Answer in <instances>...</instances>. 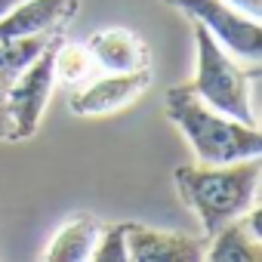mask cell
<instances>
[{
	"mask_svg": "<svg viewBox=\"0 0 262 262\" xmlns=\"http://www.w3.org/2000/svg\"><path fill=\"white\" fill-rule=\"evenodd\" d=\"M207 241L126 222V259L133 262H201Z\"/></svg>",
	"mask_w": 262,
	"mask_h": 262,
	"instance_id": "52a82bcc",
	"label": "cell"
},
{
	"mask_svg": "<svg viewBox=\"0 0 262 262\" xmlns=\"http://www.w3.org/2000/svg\"><path fill=\"white\" fill-rule=\"evenodd\" d=\"M7 80H0V139H16L13 136V114H10V102H7Z\"/></svg>",
	"mask_w": 262,
	"mask_h": 262,
	"instance_id": "4fadbf2b",
	"label": "cell"
},
{
	"mask_svg": "<svg viewBox=\"0 0 262 262\" xmlns=\"http://www.w3.org/2000/svg\"><path fill=\"white\" fill-rule=\"evenodd\" d=\"M170 7H179L188 19L204 25L231 56L256 62L262 56V19L241 13L225 0H167Z\"/></svg>",
	"mask_w": 262,
	"mask_h": 262,
	"instance_id": "5b68a950",
	"label": "cell"
},
{
	"mask_svg": "<svg viewBox=\"0 0 262 262\" xmlns=\"http://www.w3.org/2000/svg\"><path fill=\"white\" fill-rule=\"evenodd\" d=\"M90 74H93V56H90V50L62 40L59 50H56V80L83 83Z\"/></svg>",
	"mask_w": 262,
	"mask_h": 262,
	"instance_id": "8fae6325",
	"label": "cell"
},
{
	"mask_svg": "<svg viewBox=\"0 0 262 262\" xmlns=\"http://www.w3.org/2000/svg\"><path fill=\"white\" fill-rule=\"evenodd\" d=\"M194 47H198V68L188 86L216 111L247 126H259L253 111V96H250L253 71H244L237 59L198 22H194Z\"/></svg>",
	"mask_w": 262,
	"mask_h": 262,
	"instance_id": "3957f363",
	"label": "cell"
},
{
	"mask_svg": "<svg viewBox=\"0 0 262 262\" xmlns=\"http://www.w3.org/2000/svg\"><path fill=\"white\" fill-rule=\"evenodd\" d=\"M65 37L59 34V28L50 34L47 47L37 53V59L31 65H25L7 86V102H10V114H13V136L16 139H31L40 126L43 108L50 102V93L56 86V50Z\"/></svg>",
	"mask_w": 262,
	"mask_h": 262,
	"instance_id": "277c9868",
	"label": "cell"
},
{
	"mask_svg": "<svg viewBox=\"0 0 262 262\" xmlns=\"http://www.w3.org/2000/svg\"><path fill=\"white\" fill-rule=\"evenodd\" d=\"M90 259L93 262H123L126 259V222L99 225Z\"/></svg>",
	"mask_w": 262,
	"mask_h": 262,
	"instance_id": "7c38bea8",
	"label": "cell"
},
{
	"mask_svg": "<svg viewBox=\"0 0 262 262\" xmlns=\"http://www.w3.org/2000/svg\"><path fill=\"white\" fill-rule=\"evenodd\" d=\"M96 234H99V222L93 216H74L56 231V237L43 250V259L47 262H90Z\"/></svg>",
	"mask_w": 262,
	"mask_h": 262,
	"instance_id": "9c48e42d",
	"label": "cell"
},
{
	"mask_svg": "<svg viewBox=\"0 0 262 262\" xmlns=\"http://www.w3.org/2000/svg\"><path fill=\"white\" fill-rule=\"evenodd\" d=\"M16 4H22V0H0V16H4L7 10H13Z\"/></svg>",
	"mask_w": 262,
	"mask_h": 262,
	"instance_id": "9a60e30c",
	"label": "cell"
},
{
	"mask_svg": "<svg viewBox=\"0 0 262 262\" xmlns=\"http://www.w3.org/2000/svg\"><path fill=\"white\" fill-rule=\"evenodd\" d=\"M167 117L191 145L198 164H234L244 158L262 155L259 126H247L213 105H207L188 83H179L167 93Z\"/></svg>",
	"mask_w": 262,
	"mask_h": 262,
	"instance_id": "7a4b0ae2",
	"label": "cell"
},
{
	"mask_svg": "<svg viewBox=\"0 0 262 262\" xmlns=\"http://www.w3.org/2000/svg\"><path fill=\"white\" fill-rule=\"evenodd\" d=\"M93 65L102 71H139L148 68V50L145 43L126 28H102L86 43Z\"/></svg>",
	"mask_w": 262,
	"mask_h": 262,
	"instance_id": "ba28073f",
	"label": "cell"
},
{
	"mask_svg": "<svg viewBox=\"0 0 262 262\" xmlns=\"http://www.w3.org/2000/svg\"><path fill=\"white\" fill-rule=\"evenodd\" d=\"M151 83V71L139 68V71H105V77L90 80L86 86H80L68 105L74 114L80 117H99V114H111L126 108L133 99H139Z\"/></svg>",
	"mask_w": 262,
	"mask_h": 262,
	"instance_id": "8992f818",
	"label": "cell"
},
{
	"mask_svg": "<svg viewBox=\"0 0 262 262\" xmlns=\"http://www.w3.org/2000/svg\"><path fill=\"white\" fill-rule=\"evenodd\" d=\"M225 4L237 7L241 13H247V16H253V19H262V0H225Z\"/></svg>",
	"mask_w": 262,
	"mask_h": 262,
	"instance_id": "5bb4252c",
	"label": "cell"
},
{
	"mask_svg": "<svg viewBox=\"0 0 262 262\" xmlns=\"http://www.w3.org/2000/svg\"><path fill=\"white\" fill-rule=\"evenodd\" d=\"M53 31H40V34H28V37H13V40H0V80H13L25 65H31L37 59V53L47 47Z\"/></svg>",
	"mask_w": 262,
	"mask_h": 262,
	"instance_id": "30bf717a",
	"label": "cell"
},
{
	"mask_svg": "<svg viewBox=\"0 0 262 262\" xmlns=\"http://www.w3.org/2000/svg\"><path fill=\"white\" fill-rule=\"evenodd\" d=\"M262 161L244 158L234 164H182L176 167V188L207 237H213L231 219H241L259 194Z\"/></svg>",
	"mask_w": 262,
	"mask_h": 262,
	"instance_id": "6da1fadb",
	"label": "cell"
}]
</instances>
